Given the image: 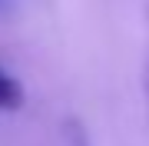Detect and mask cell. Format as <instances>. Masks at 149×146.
Returning a JSON list of instances; mask_svg holds the SVG:
<instances>
[{
  "instance_id": "1",
  "label": "cell",
  "mask_w": 149,
  "mask_h": 146,
  "mask_svg": "<svg viewBox=\"0 0 149 146\" xmlns=\"http://www.w3.org/2000/svg\"><path fill=\"white\" fill-rule=\"evenodd\" d=\"M23 106V87L0 66V110H20Z\"/></svg>"
},
{
  "instance_id": "2",
  "label": "cell",
  "mask_w": 149,
  "mask_h": 146,
  "mask_svg": "<svg viewBox=\"0 0 149 146\" xmlns=\"http://www.w3.org/2000/svg\"><path fill=\"white\" fill-rule=\"evenodd\" d=\"M3 7H7V0H0V10H3Z\"/></svg>"
}]
</instances>
